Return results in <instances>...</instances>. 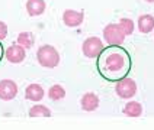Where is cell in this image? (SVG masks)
Returning <instances> with one entry per match:
<instances>
[{"instance_id":"1","label":"cell","mask_w":154,"mask_h":130,"mask_svg":"<svg viewBox=\"0 0 154 130\" xmlns=\"http://www.w3.org/2000/svg\"><path fill=\"white\" fill-rule=\"evenodd\" d=\"M132 67L129 52L121 45L105 46L96 56V68L100 77L109 82H118L128 77Z\"/></svg>"},{"instance_id":"2","label":"cell","mask_w":154,"mask_h":130,"mask_svg":"<svg viewBox=\"0 0 154 130\" xmlns=\"http://www.w3.org/2000/svg\"><path fill=\"white\" fill-rule=\"evenodd\" d=\"M36 59L44 68H55L60 64V53L52 45H42L36 51Z\"/></svg>"},{"instance_id":"3","label":"cell","mask_w":154,"mask_h":130,"mask_svg":"<svg viewBox=\"0 0 154 130\" xmlns=\"http://www.w3.org/2000/svg\"><path fill=\"white\" fill-rule=\"evenodd\" d=\"M125 36L127 35L124 33L121 26L116 23H109L103 29V38L108 42V45H122L125 41Z\"/></svg>"},{"instance_id":"4","label":"cell","mask_w":154,"mask_h":130,"mask_svg":"<svg viewBox=\"0 0 154 130\" xmlns=\"http://www.w3.org/2000/svg\"><path fill=\"white\" fill-rule=\"evenodd\" d=\"M115 93L121 98H131V97H134V95L137 94V84H135L134 79L125 77L116 82Z\"/></svg>"},{"instance_id":"5","label":"cell","mask_w":154,"mask_h":130,"mask_svg":"<svg viewBox=\"0 0 154 130\" xmlns=\"http://www.w3.org/2000/svg\"><path fill=\"white\" fill-rule=\"evenodd\" d=\"M103 48H105L103 42L100 41V38H97V36L87 38V39H85V42L82 45V51L85 53V56H87V58H96Z\"/></svg>"},{"instance_id":"6","label":"cell","mask_w":154,"mask_h":130,"mask_svg":"<svg viewBox=\"0 0 154 130\" xmlns=\"http://www.w3.org/2000/svg\"><path fill=\"white\" fill-rule=\"evenodd\" d=\"M5 58L9 62H12V64H20L26 58L25 48L20 46L19 43H13V45H10L8 49L5 51Z\"/></svg>"},{"instance_id":"7","label":"cell","mask_w":154,"mask_h":130,"mask_svg":"<svg viewBox=\"0 0 154 130\" xmlns=\"http://www.w3.org/2000/svg\"><path fill=\"white\" fill-rule=\"evenodd\" d=\"M17 95V85L12 79H2L0 81V100L10 101Z\"/></svg>"},{"instance_id":"8","label":"cell","mask_w":154,"mask_h":130,"mask_svg":"<svg viewBox=\"0 0 154 130\" xmlns=\"http://www.w3.org/2000/svg\"><path fill=\"white\" fill-rule=\"evenodd\" d=\"M83 19H85L83 12H79V10L67 9L63 13V22H64V25L69 26V27H77V26H80L83 23Z\"/></svg>"},{"instance_id":"9","label":"cell","mask_w":154,"mask_h":130,"mask_svg":"<svg viewBox=\"0 0 154 130\" xmlns=\"http://www.w3.org/2000/svg\"><path fill=\"white\" fill-rule=\"evenodd\" d=\"M99 103H100V100H99L97 94H94V93H86L80 100V105L85 111H94L99 107Z\"/></svg>"},{"instance_id":"10","label":"cell","mask_w":154,"mask_h":130,"mask_svg":"<svg viewBox=\"0 0 154 130\" xmlns=\"http://www.w3.org/2000/svg\"><path fill=\"white\" fill-rule=\"evenodd\" d=\"M44 95H45V91L39 84H29L25 88V98L29 101H41Z\"/></svg>"},{"instance_id":"11","label":"cell","mask_w":154,"mask_h":130,"mask_svg":"<svg viewBox=\"0 0 154 130\" xmlns=\"http://www.w3.org/2000/svg\"><path fill=\"white\" fill-rule=\"evenodd\" d=\"M45 0H28L26 1V12L29 16H41L45 12Z\"/></svg>"},{"instance_id":"12","label":"cell","mask_w":154,"mask_h":130,"mask_svg":"<svg viewBox=\"0 0 154 130\" xmlns=\"http://www.w3.org/2000/svg\"><path fill=\"white\" fill-rule=\"evenodd\" d=\"M138 30L141 33H150L154 30V16L151 15H143V16L138 17Z\"/></svg>"},{"instance_id":"13","label":"cell","mask_w":154,"mask_h":130,"mask_svg":"<svg viewBox=\"0 0 154 130\" xmlns=\"http://www.w3.org/2000/svg\"><path fill=\"white\" fill-rule=\"evenodd\" d=\"M122 113L128 117H140L141 113H143V105L138 101H129V103L125 104Z\"/></svg>"},{"instance_id":"14","label":"cell","mask_w":154,"mask_h":130,"mask_svg":"<svg viewBox=\"0 0 154 130\" xmlns=\"http://www.w3.org/2000/svg\"><path fill=\"white\" fill-rule=\"evenodd\" d=\"M17 43L25 49H31L35 43V36L32 32H20L17 35Z\"/></svg>"},{"instance_id":"15","label":"cell","mask_w":154,"mask_h":130,"mask_svg":"<svg viewBox=\"0 0 154 130\" xmlns=\"http://www.w3.org/2000/svg\"><path fill=\"white\" fill-rule=\"evenodd\" d=\"M29 116L31 117H50L51 116V110L47 105L35 104L34 107H31V110H29Z\"/></svg>"},{"instance_id":"16","label":"cell","mask_w":154,"mask_h":130,"mask_svg":"<svg viewBox=\"0 0 154 130\" xmlns=\"http://www.w3.org/2000/svg\"><path fill=\"white\" fill-rule=\"evenodd\" d=\"M48 97L51 98L52 101H60V100H63V98L66 97V90L61 85L55 84V85H52L51 88L48 90Z\"/></svg>"},{"instance_id":"17","label":"cell","mask_w":154,"mask_h":130,"mask_svg":"<svg viewBox=\"0 0 154 130\" xmlns=\"http://www.w3.org/2000/svg\"><path fill=\"white\" fill-rule=\"evenodd\" d=\"M118 25L121 26V29L124 30L125 35H131L134 32V26H135V23H134V20L129 19V17H122Z\"/></svg>"},{"instance_id":"18","label":"cell","mask_w":154,"mask_h":130,"mask_svg":"<svg viewBox=\"0 0 154 130\" xmlns=\"http://www.w3.org/2000/svg\"><path fill=\"white\" fill-rule=\"evenodd\" d=\"M6 36H8V26L5 22L0 20V41H3Z\"/></svg>"},{"instance_id":"19","label":"cell","mask_w":154,"mask_h":130,"mask_svg":"<svg viewBox=\"0 0 154 130\" xmlns=\"http://www.w3.org/2000/svg\"><path fill=\"white\" fill-rule=\"evenodd\" d=\"M3 56H5V48H3L2 41H0V62H2V59H3Z\"/></svg>"},{"instance_id":"20","label":"cell","mask_w":154,"mask_h":130,"mask_svg":"<svg viewBox=\"0 0 154 130\" xmlns=\"http://www.w3.org/2000/svg\"><path fill=\"white\" fill-rule=\"evenodd\" d=\"M147 3H154V0H146Z\"/></svg>"}]
</instances>
